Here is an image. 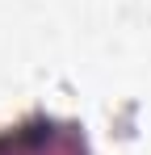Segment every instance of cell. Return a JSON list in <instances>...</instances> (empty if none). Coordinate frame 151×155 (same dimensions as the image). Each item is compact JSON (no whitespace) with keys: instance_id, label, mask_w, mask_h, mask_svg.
<instances>
[{"instance_id":"6da1fadb","label":"cell","mask_w":151,"mask_h":155,"mask_svg":"<svg viewBox=\"0 0 151 155\" xmlns=\"http://www.w3.org/2000/svg\"><path fill=\"white\" fill-rule=\"evenodd\" d=\"M0 155H84V143L72 126L34 122L0 138Z\"/></svg>"}]
</instances>
